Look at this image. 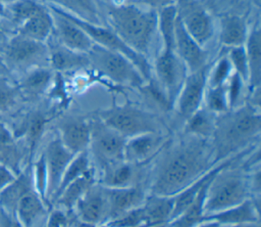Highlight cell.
<instances>
[{"label":"cell","instance_id":"6da1fadb","mask_svg":"<svg viewBox=\"0 0 261 227\" xmlns=\"http://www.w3.org/2000/svg\"><path fill=\"white\" fill-rule=\"evenodd\" d=\"M210 139L184 133L168 140L149 166L150 193L173 196L215 166Z\"/></svg>","mask_w":261,"mask_h":227},{"label":"cell","instance_id":"7a4b0ae2","mask_svg":"<svg viewBox=\"0 0 261 227\" xmlns=\"http://www.w3.org/2000/svg\"><path fill=\"white\" fill-rule=\"evenodd\" d=\"M260 130V108L248 102L217 116L210 139L215 164L252 148Z\"/></svg>","mask_w":261,"mask_h":227},{"label":"cell","instance_id":"3957f363","mask_svg":"<svg viewBox=\"0 0 261 227\" xmlns=\"http://www.w3.org/2000/svg\"><path fill=\"white\" fill-rule=\"evenodd\" d=\"M107 21L130 48L147 57L157 33L156 10L135 4H115L108 8Z\"/></svg>","mask_w":261,"mask_h":227},{"label":"cell","instance_id":"277c9868","mask_svg":"<svg viewBox=\"0 0 261 227\" xmlns=\"http://www.w3.org/2000/svg\"><path fill=\"white\" fill-rule=\"evenodd\" d=\"M242 157L221 169L211 180L205 198L206 216L225 210L252 197L251 169H248L245 164L244 166H237V162Z\"/></svg>","mask_w":261,"mask_h":227},{"label":"cell","instance_id":"5b68a950","mask_svg":"<svg viewBox=\"0 0 261 227\" xmlns=\"http://www.w3.org/2000/svg\"><path fill=\"white\" fill-rule=\"evenodd\" d=\"M96 117L125 139L145 133L162 132V123L157 115L132 103H114L100 110Z\"/></svg>","mask_w":261,"mask_h":227},{"label":"cell","instance_id":"8992f818","mask_svg":"<svg viewBox=\"0 0 261 227\" xmlns=\"http://www.w3.org/2000/svg\"><path fill=\"white\" fill-rule=\"evenodd\" d=\"M86 54L90 67L114 86L141 89L146 84L137 66L118 52L94 44Z\"/></svg>","mask_w":261,"mask_h":227},{"label":"cell","instance_id":"52a82bcc","mask_svg":"<svg viewBox=\"0 0 261 227\" xmlns=\"http://www.w3.org/2000/svg\"><path fill=\"white\" fill-rule=\"evenodd\" d=\"M125 140L123 136L97 117L91 119V138L88 152L95 171H98V176L125 161Z\"/></svg>","mask_w":261,"mask_h":227},{"label":"cell","instance_id":"ba28073f","mask_svg":"<svg viewBox=\"0 0 261 227\" xmlns=\"http://www.w3.org/2000/svg\"><path fill=\"white\" fill-rule=\"evenodd\" d=\"M4 61L12 75H19L38 66H49L47 43L33 40L17 33L7 38L0 47Z\"/></svg>","mask_w":261,"mask_h":227},{"label":"cell","instance_id":"9c48e42d","mask_svg":"<svg viewBox=\"0 0 261 227\" xmlns=\"http://www.w3.org/2000/svg\"><path fill=\"white\" fill-rule=\"evenodd\" d=\"M65 13L88 34V36L92 39L94 44L99 45L108 50L118 52V53L126 56L140 71V73L142 74L146 83L153 79L152 63L149 61L148 57L142 55L141 53H139V52L135 51L133 48H130L108 26H104L102 24L89 22V21L83 20L66 11H65Z\"/></svg>","mask_w":261,"mask_h":227},{"label":"cell","instance_id":"30bf717a","mask_svg":"<svg viewBox=\"0 0 261 227\" xmlns=\"http://www.w3.org/2000/svg\"><path fill=\"white\" fill-rule=\"evenodd\" d=\"M153 79L165 93L172 107L189 71L174 49L161 47L154 64Z\"/></svg>","mask_w":261,"mask_h":227},{"label":"cell","instance_id":"8fae6325","mask_svg":"<svg viewBox=\"0 0 261 227\" xmlns=\"http://www.w3.org/2000/svg\"><path fill=\"white\" fill-rule=\"evenodd\" d=\"M174 6L184 28L205 47L214 35V24L209 12L199 0H176Z\"/></svg>","mask_w":261,"mask_h":227},{"label":"cell","instance_id":"7c38bea8","mask_svg":"<svg viewBox=\"0 0 261 227\" xmlns=\"http://www.w3.org/2000/svg\"><path fill=\"white\" fill-rule=\"evenodd\" d=\"M210 64L189 73L173 104V109L185 121L195 114L204 101Z\"/></svg>","mask_w":261,"mask_h":227},{"label":"cell","instance_id":"4fadbf2b","mask_svg":"<svg viewBox=\"0 0 261 227\" xmlns=\"http://www.w3.org/2000/svg\"><path fill=\"white\" fill-rule=\"evenodd\" d=\"M48 8L53 17L52 36L63 46L77 52L87 53L94 45L88 34L61 8L51 3Z\"/></svg>","mask_w":261,"mask_h":227},{"label":"cell","instance_id":"5bb4252c","mask_svg":"<svg viewBox=\"0 0 261 227\" xmlns=\"http://www.w3.org/2000/svg\"><path fill=\"white\" fill-rule=\"evenodd\" d=\"M42 153L45 160L48 178L47 199L51 209L52 200L58 189L62 176L74 154L63 145L57 135L47 143Z\"/></svg>","mask_w":261,"mask_h":227},{"label":"cell","instance_id":"9a60e30c","mask_svg":"<svg viewBox=\"0 0 261 227\" xmlns=\"http://www.w3.org/2000/svg\"><path fill=\"white\" fill-rule=\"evenodd\" d=\"M75 218L83 223L103 226L108 220L105 187L98 181L82 196L73 209Z\"/></svg>","mask_w":261,"mask_h":227},{"label":"cell","instance_id":"2e32d148","mask_svg":"<svg viewBox=\"0 0 261 227\" xmlns=\"http://www.w3.org/2000/svg\"><path fill=\"white\" fill-rule=\"evenodd\" d=\"M57 136L73 154L88 151L91 138V120L64 117L57 124Z\"/></svg>","mask_w":261,"mask_h":227},{"label":"cell","instance_id":"e0dca14e","mask_svg":"<svg viewBox=\"0 0 261 227\" xmlns=\"http://www.w3.org/2000/svg\"><path fill=\"white\" fill-rule=\"evenodd\" d=\"M105 190L108 202L107 222L141 207L149 193L146 184L128 187H105Z\"/></svg>","mask_w":261,"mask_h":227},{"label":"cell","instance_id":"ac0fdd59","mask_svg":"<svg viewBox=\"0 0 261 227\" xmlns=\"http://www.w3.org/2000/svg\"><path fill=\"white\" fill-rule=\"evenodd\" d=\"M168 138L162 132L145 133L125 140L124 160L129 163L149 165Z\"/></svg>","mask_w":261,"mask_h":227},{"label":"cell","instance_id":"d6986e66","mask_svg":"<svg viewBox=\"0 0 261 227\" xmlns=\"http://www.w3.org/2000/svg\"><path fill=\"white\" fill-rule=\"evenodd\" d=\"M149 165H140L122 162L111 169L103 172L97 178L98 182L105 187H128L148 182Z\"/></svg>","mask_w":261,"mask_h":227},{"label":"cell","instance_id":"ffe728a7","mask_svg":"<svg viewBox=\"0 0 261 227\" xmlns=\"http://www.w3.org/2000/svg\"><path fill=\"white\" fill-rule=\"evenodd\" d=\"M174 49L176 54L187 66L189 73L199 71L208 65V52L199 44L184 28L179 19H176Z\"/></svg>","mask_w":261,"mask_h":227},{"label":"cell","instance_id":"44dd1931","mask_svg":"<svg viewBox=\"0 0 261 227\" xmlns=\"http://www.w3.org/2000/svg\"><path fill=\"white\" fill-rule=\"evenodd\" d=\"M49 51L48 64L54 73H70L90 67L86 53L71 50L60 44L52 35L46 42Z\"/></svg>","mask_w":261,"mask_h":227},{"label":"cell","instance_id":"7402d4cb","mask_svg":"<svg viewBox=\"0 0 261 227\" xmlns=\"http://www.w3.org/2000/svg\"><path fill=\"white\" fill-rule=\"evenodd\" d=\"M48 122L49 119L45 112L35 109L27 112L19 120L16 127L10 128L16 140L19 139V137L24 140L30 163L35 155Z\"/></svg>","mask_w":261,"mask_h":227},{"label":"cell","instance_id":"603a6c76","mask_svg":"<svg viewBox=\"0 0 261 227\" xmlns=\"http://www.w3.org/2000/svg\"><path fill=\"white\" fill-rule=\"evenodd\" d=\"M205 221H212L221 226L260 221V197H250L241 203L207 215Z\"/></svg>","mask_w":261,"mask_h":227},{"label":"cell","instance_id":"cb8c5ba5","mask_svg":"<svg viewBox=\"0 0 261 227\" xmlns=\"http://www.w3.org/2000/svg\"><path fill=\"white\" fill-rule=\"evenodd\" d=\"M53 77L54 72L49 66H38L20 74L14 82L22 99L35 100L48 92Z\"/></svg>","mask_w":261,"mask_h":227},{"label":"cell","instance_id":"d4e9b609","mask_svg":"<svg viewBox=\"0 0 261 227\" xmlns=\"http://www.w3.org/2000/svg\"><path fill=\"white\" fill-rule=\"evenodd\" d=\"M49 210L48 205L33 189L19 198L13 214L23 227H35L47 216Z\"/></svg>","mask_w":261,"mask_h":227},{"label":"cell","instance_id":"484cf974","mask_svg":"<svg viewBox=\"0 0 261 227\" xmlns=\"http://www.w3.org/2000/svg\"><path fill=\"white\" fill-rule=\"evenodd\" d=\"M173 207V196L149 192L144 203L142 205L145 218V227L168 224L172 217Z\"/></svg>","mask_w":261,"mask_h":227},{"label":"cell","instance_id":"4316f807","mask_svg":"<svg viewBox=\"0 0 261 227\" xmlns=\"http://www.w3.org/2000/svg\"><path fill=\"white\" fill-rule=\"evenodd\" d=\"M19 35L40 42H47L53 33V17L48 7L41 5L17 29Z\"/></svg>","mask_w":261,"mask_h":227},{"label":"cell","instance_id":"83f0119b","mask_svg":"<svg viewBox=\"0 0 261 227\" xmlns=\"http://www.w3.org/2000/svg\"><path fill=\"white\" fill-rule=\"evenodd\" d=\"M248 60V89L260 88L261 83V35L259 25L249 30L244 44Z\"/></svg>","mask_w":261,"mask_h":227},{"label":"cell","instance_id":"f1b7e54d","mask_svg":"<svg viewBox=\"0 0 261 227\" xmlns=\"http://www.w3.org/2000/svg\"><path fill=\"white\" fill-rule=\"evenodd\" d=\"M246 20L239 15H223L219 20V42L228 48L243 46L249 34Z\"/></svg>","mask_w":261,"mask_h":227},{"label":"cell","instance_id":"f546056e","mask_svg":"<svg viewBox=\"0 0 261 227\" xmlns=\"http://www.w3.org/2000/svg\"><path fill=\"white\" fill-rule=\"evenodd\" d=\"M33 189L35 188L31 166H29L25 170L18 173L15 179L0 192V209L13 213L19 198Z\"/></svg>","mask_w":261,"mask_h":227},{"label":"cell","instance_id":"4dcf8cb0","mask_svg":"<svg viewBox=\"0 0 261 227\" xmlns=\"http://www.w3.org/2000/svg\"><path fill=\"white\" fill-rule=\"evenodd\" d=\"M97 181L96 173L76 179L58 193L52 203V207H58L64 211L73 212L77 201Z\"/></svg>","mask_w":261,"mask_h":227},{"label":"cell","instance_id":"1f68e13d","mask_svg":"<svg viewBox=\"0 0 261 227\" xmlns=\"http://www.w3.org/2000/svg\"><path fill=\"white\" fill-rule=\"evenodd\" d=\"M210 182L199 192L194 200L182 212H180L167 224V227H199L206 222L205 198Z\"/></svg>","mask_w":261,"mask_h":227},{"label":"cell","instance_id":"d6a6232c","mask_svg":"<svg viewBox=\"0 0 261 227\" xmlns=\"http://www.w3.org/2000/svg\"><path fill=\"white\" fill-rule=\"evenodd\" d=\"M217 116L202 105L195 114L186 120L184 133L204 139H211Z\"/></svg>","mask_w":261,"mask_h":227},{"label":"cell","instance_id":"836d02e7","mask_svg":"<svg viewBox=\"0 0 261 227\" xmlns=\"http://www.w3.org/2000/svg\"><path fill=\"white\" fill-rule=\"evenodd\" d=\"M93 173H96V171L93 166V163H92L89 152L84 151V152L74 154V156L68 164V166L62 176V179H61L58 189L54 195L52 203H53L55 197L58 195V193L61 190H63L68 184H70L71 182L75 181L76 179H79L81 177H84V176H87V175H90Z\"/></svg>","mask_w":261,"mask_h":227},{"label":"cell","instance_id":"e575fe53","mask_svg":"<svg viewBox=\"0 0 261 227\" xmlns=\"http://www.w3.org/2000/svg\"><path fill=\"white\" fill-rule=\"evenodd\" d=\"M51 4L89 22L101 24L95 0H51Z\"/></svg>","mask_w":261,"mask_h":227},{"label":"cell","instance_id":"d590c367","mask_svg":"<svg viewBox=\"0 0 261 227\" xmlns=\"http://www.w3.org/2000/svg\"><path fill=\"white\" fill-rule=\"evenodd\" d=\"M176 19L177 15L174 5L157 10V33H159L162 42L161 47L174 49Z\"/></svg>","mask_w":261,"mask_h":227},{"label":"cell","instance_id":"8d00e7d4","mask_svg":"<svg viewBox=\"0 0 261 227\" xmlns=\"http://www.w3.org/2000/svg\"><path fill=\"white\" fill-rule=\"evenodd\" d=\"M23 100L14 81L10 77L0 76V117L11 115Z\"/></svg>","mask_w":261,"mask_h":227},{"label":"cell","instance_id":"74e56055","mask_svg":"<svg viewBox=\"0 0 261 227\" xmlns=\"http://www.w3.org/2000/svg\"><path fill=\"white\" fill-rule=\"evenodd\" d=\"M203 105L216 116L222 115L229 110L230 108L225 89V84L214 87L207 86Z\"/></svg>","mask_w":261,"mask_h":227},{"label":"cell","instance_id":"f35d334b","mask_svg":"<svg viewBox=\"0 0 261 227\" xmlns=\"http://www.w3.org/2000/svg\"><path fill=\"white\" fill-rule=\"evenodd\" d=\"M232 73L233 70L227 55H222L213 64H210L207 77V86L214 87L224 85Z\"/></svg>","mask_w":261,"mask_h":227},{"label":"cell","instance_id":"ab89813d","mask_svg":"<svg viewBox=\"0 0 261 227\" xmlns=\"http://www.w3.org/2000/svg\"><path fill=\"white\" fill-rule=\"evenodd\" d=\"M225 89L230 109L236 108L246 102L244 96L246 95V89H248V84L246 80L236 72L231 74V76L225 83Z\"/></svg>","mask_w":261,"mask_h":227},{"label":"cell","instance_id":"60d3db41","mask_svg":"<svg viewBox=\"0 0 261 227\" xmlns=\"http://www.w3.org/2000/svg\"><path fill=\"white\" fill-rule=\"evenodd\" d=\"M76 218L73 212L64 211L58 207H52L44 222V227H73Z\"/></svg>","mask_w":261,"mask_h":227},{"label":"cell","instance_id":"b9f144b4","mask_svg":"<svg viewBox=\"0 0 261 227\" xmlns=\"http://www.w3.org/2000/svg\"><path fill=\"white\" fill-rule=\"evenodd\" d=\"M48 95L60 106H66L69 102V95L63 74L54 73L53 81L48 90Z\"/></svg>","mask_w":261,"mask_h":227},{"label":"cell","instance_id":"7bdbcfd3","mask_svg":"<svg viewBox=\"0 0 261 227\" xmlns=\"http://www.w3.org/2000/svg\"><path fill=\"white\" fill-rule=\"evenodd\" d=\"M226 55L229 59V62L232 66L233 72H236L241 77H243L247 82L248 81V60H247V55H246L244 45L228 48Z\"/></svg>","mask_w":261,"mask_h":227},{"label":"cell","instance_id":"ee69618b","mask_svg":"<svg viewBox=\"0 0 261 227\" xmlns=\"http://www.w3.org/2000/svg\"><path fill=\"white\" fill-rule=\"evenodd\" d=\"M16 175L10 167L0 163V192L15 179Z\"/></svg>","mask_w":261,"mask_h":227},{"label":"cell","instance_id":"f6af8a7d","mask_svg":"<svg viewBox=\"0 0 261 227\" xmlns=\"http://www.w3.org/2000/svg\"><path fill=\"white\" fill-rule=\"evenodd\" d=\"M0 227H23L13 213L0 209Z\"/></svg>","mask_w":261,"mask_h":227},{"label":"cell","instance_id":"bcb514c9","mask_svg":"<svg viewBox=\"0 0 261 227\" xmlns=\"http://www.w3.org/2000/svg\"><path fill=\"white\" fill-rule=\"evenodd\" d=\"M16 138L13 135L10 127L6 126L0 119V143L1 144H14L16 143Z\"/></svg>","mask_w":261,"mask_h":227},{"label":"cell","instance_id":"7dc6e473","mask_svg":"<svg viewBox=\"0 0 261 227\" xmlns=\"http://www.w3.org/2000/svg\"><path fill=\"white\" fill-rule=\"evenodd\" d=\"M147 7L152 8L154 10H159L164 7L174 5L176 0H141Z\"/></svg>","mask_w":261,"mask_h":227},{"label":"cell","instance_id":"c3c4849f","mask_svg":"<svg viewBox=\"0 0 261 227\" xmlns=\"http://www.w3.org/2000/svg\"><path fill=\"white\" fill-rule=\"evenodd\" d=\"M0 76H7V77L11 76V74L4 61V57H3L1 49H0Z\"/></svg>","mask_w":261,"mask_h":227},{"label":"cell","instance_id":"681fc988","mask_svg":"<svg viewBox=\"0 0 261 227\" xmlns=\"http://www.w3.org/2000/svg\"><path fill=\"white\" fill-rule=\"evenodd\" d=\"M220 227H261L260 221L259 222H249V223H240V224H232V225H223Z\"/></svg>","mask_w":261,"mask_h":227},{"label":"cell","instance_id":"f907efd6","mask_svg":"<svg viewBox=\"0 0 261 227\" xmlns=\"http://www.w3.org/2000/svg\"><path fill=\"white\" fill-rule=\"evenodd\" d=\"M73 227H104V226H95V225H90V224H86L83 222H80L77 219L73 224Z\"/></svg>","mask_w":261,"mask_h":227},{"label":"cell","instance_id":"816d5d0a","mask_svg":"<svg viewBox=\"0 0 261 227\" xmlns=\"http://www.w3.org/2000/svg\"><path fill=\"white\" fill-rule=\"evenodd\" d=\"M15 1H17V0H0V4H2L4 6H8V5L14 3Z\"/></svg>","mask_w":261,"mask_h":227},{"label":"cell","instance_id":"f5cc1de1","mask_svg":"<svg viewBox=\"0 0 261 227\" xmlns=\"http://www.w3.org/2000/svg\"><path fill=\"white\" fill-rule=\"evenodd\" d=\"M153 227H167V224L166 225H160V226H153Z\"/></svg>","mask_w":261,"mask_h":227},{"label":"cell","instance_id":"db71d44e","mask_svg":"<svg viewBox=\"0 0 261 227\" xmlns=\"http://www.w3.org/2000/svg\"><path fill=\"white\" fill-rule=\"evenodd\" d=\"M0 119H1V117H0Z\"/></svg>","mask_w":261,"mask_h":227}]
</instances>
